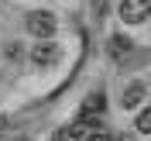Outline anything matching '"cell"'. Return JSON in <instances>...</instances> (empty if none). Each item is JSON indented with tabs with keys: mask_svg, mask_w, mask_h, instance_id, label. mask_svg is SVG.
Returning a JSON list of instances; mask_svg holds the SVG:
<instances>
[{
	"mask_svg": "<svg viewBox=\"0 0 151 141\" xmlns=\"http://www.w3.org/2000/svg\"><path fill=\"white\" fill-rule=\"evenodd\" d=\"M141 100H144V86L134 83V86H127V90H124V100H120V103H124V110H134Z\"/></svg>",
	"mask_w": 151,
	"mask_h": 141,
	"instance_id": "obj_6",
	"label": "cell"
},
{
	"mask_svg": "<svg viewBox=\"0 0 151 141\" xmlns=\"http://www.w3.org/2000/svg\"><path fill=\"white\" fill-rule=\"evenodd\" d=\"M24 28L31 31L35 38H52L55 35V28H58V21H55V14H48V10H31L28 14V21H24Z\"/></svg>",
	"mask_w": 151,
	"mask_h": 141,
	"instance_id": "obj_1",
	"label": "cell"
},
{
	"mask_svg": "<svg viewBox=\"0 0 151 141\" xmlns=\"http://www.w3.org/2000/svg\"><path fill=\"white\" fill-rule=\"evenodd\" d=\"M58 59H62V48H58L52 38H45V41H38V45L31 48V62H35L38 69H52V66H58Z\"/></svg>",
	"mask_w": 151,
	"mask_h": 141,
	"instance_id": "obj_2",
	"label": "cell"
},
{
	"mask_svg": "<svg viewBox=\"0 0 151 141\" xmlns=\"http://www.w3.org/2000/svg\"><path fill=\"white\" fill-rule=\"evenodd\" d=\"M127 55H131V38L127 35H113L110 38V59L120 62V59H127Z\"/></svg>",
	"mask_w": 151,
	"mask_h": 141,
	"instance_id": "obj_5",
	"label": "cell"
},
{
	"mask_svg": "<svg viewBox=\"0 0 151 141\" xmlns=\"http://www.w3.org/2000/svg\"><path fill=\"white\" fill-rule=\"evenodd\" d=\"M137 131H141V134H151V107L137 114Z\"/></svg>",
	"mask_w": 151,
	"mask_h": 141,
	"instance_id": "obj_7",
	"label": "cell"
},
{
	"mask_svg": "<svg viewBox=\"0 0 151 141\" xmlns=\"http://www.w3.org/2000/svg\"><path fill=\"white\" fill-rule=\"evenodd\" d=\"M86 141H113V138H110V134H106V131H96V134H89V138H86Z\"/></svg>",
	"mask_w": 151,
	"mask_h": 141,
	"instance_id": "obj_8",
	"label": "cell"
},
{
	"mask_svg": "<svg viewBox=\"0 0 151 141\" xmlns=\"http://www.w3.org/2000/svg\"><path fill=\"white\" fill-rule=\"evenodd\" d=\"M120 17L127 24H141L151 17V0H120Z\"/></svg>",
	"mask_w": 151,
	"mask_h": 141,
	"instance_id": "obj_3",
	"label": "cell"
},
{
	"mask_svg": "<svg viewBox=\"0 0 151 141\" xmlns=\"http://www.w3.org/2000/svg\"><path fill=\"white\" fill-rule=\"evenodd\" d=\"M103 107H106L103 93H89V96L83 100V110H79V117H100V114H103Z\"/></svg>",
	"mask_w": 151,
	"mask_h": 141,
	"instance_id": "obj_4",
	"label": "cell"
}]
</instances>
